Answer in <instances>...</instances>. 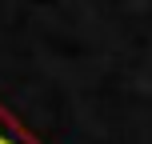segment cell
I'll list each match as a JSON object with an SVG mask.
<instances>
[{
    "label": "cell",
    "mask_w": 152,
    "mask_h": 144,
    "mask_svg": "<svg viewBox=\"0 0 152 144\" xmlns=\"http://www.w3.org/2000/svg\"><path fill=\"white\" fill-rule=\"evenodd\" d=\"M0 144H44V140H36L4 104H0Z\"/></svg>",
    "instance_id": "obj_1"
}]
</instances>
